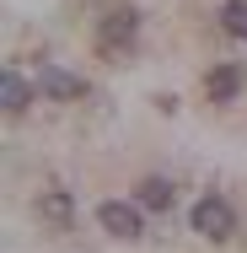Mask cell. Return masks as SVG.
Listing matches in <instances>:
<instances>
[{"label": "cell", "instance_id": "8992f818", "mask_svg": "<svg viewBox=\"0 0 247 253\" xmlns=\"http://www.w3.org/2000/svg\"><path fill=\"white\" fill-rule=\"evenodd\" d=\"M38 86H43L49 97H81V92H86L81 76H70V70H59V65H43V70H38Z\"/></svg>", "mask_w": 247, "mask_h": 253}, {"label": "cell", "instance_id": "52a82bcc", "mask_svg": "<svg viewBox=\"0 0 247 253\" xmlns=\"http://www.w3.org/2000/svg\"><path fill=\"white\" fill-rule=\"evenodd\" d=\"M27 97H33V86H27L16 70H5V76H0V108H5V113H22Z\"/></svg>", "mask_w": 247, "mask_h": 253}, {"label": "cell", "instance_id": "277c9868", "mask_svg": "<svg viewBox=\"0 0 247 253\" xmlns=\"http://www.w3.org/2000/svg\"><path fill=\"white\" fill-rule=\"evenodd\" d=\"M242 65H215L210 76H204V92H210V102H237L242 97Z\"/></svg>", "mask_w": 247, "mask_h": 253}, {"label": "cell", "instance_id": "7a4b0ae2", "mask_svg": "<svg viewBox=\"0 0 247 253\" xmlns=\"http://www.w3.org/2000/svg\"><path fill=\"white\" fill-rule=\"evenodd\" d=\"M97 221H102V232H113V237H124V243H135V237L145 232V221H140V205H129V200H102Z\"/></svg>", "mask_w": 247, "mask_h": 253}, {"label": "cell", "instance_id": "ba28073f", "mask_svg": "<svg viewBox=\"0 0 247 253\" xmlns=\"http://www.w3.org/2000/svg\"><path fill=\"white\" fill-rule=\"evenodd\" d=\"M135 200H140V210H167V205H172V183H167V178H145Z\"/></svg>", "mask_w": 247, "mask_h": 253}, {"label": "cell", "instance_id": "6da1fadb", "mask_svg": "<svg viewBox=\"0 0 247 253\" xmlns=\"http://www.w3.org/2000/svg\"><path fill=\"white\" fill-rule=\"evenodd\" d=\"M188 221H194L199 237H210V243H226V237L237 232V215H231V205L220 200V194H204V200L194 205V215H188Z\"/></svg>", "mask_w": 247, "mask_h": 253}, {"label": "cell", "instance_id": "5b68a950", "mask_svg": "<svg viewBox=\"0 0 247 253\" xmlns=\"http://www.w3.org/2000/svg\"><path fill=\"white\" fill-rule=\"evenodd\" d=\"M38 215H43V226L65 232V226H70V215H75V205H70L65 189H43V194H38Z\"/></svg>", "mask_w": 247, "mask_h": 253}, {"label": "cell", "instance_id": "3957f363", "mask_svg": "<svg viewBox=\"0 0 247 253\" xmlns=\"http://www.w3.org/2000/svg\"><path fill=\"white\" fill-rule=\"evenodd\" d=\"M135 33H140V16H135V5H113L107 16H102V49H129L135 43Z\"/></svg>", "mask_w": 247, "mask_h": 253}, {"label": "cell", "instance_id": "9c48e42d", "mask_svg": "<svg viewBox=\"0 0 247 253\" xmlns=\"http://www.w3.org/2000/svg\"><path fill=\"white\" fill-rule=\"evenodd\" d=\"M220 22H226L231 38H242V43H247V0H226V5H220Z\"/></svg>", "mask_w": 247, "mask_h": 253}]
</instances>
